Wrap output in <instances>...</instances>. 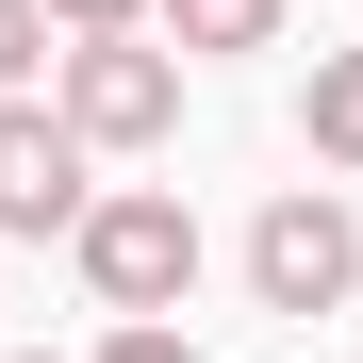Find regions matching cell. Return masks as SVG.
Listing matches in <instances>:
<instances>
[{"mask_svg": "<svg viewBox=\"0 0 363 363\" xmlns=\"http://www.w3.org/2000/svg\"><path fill=\"white\" fill-rule=\"evenodd\" d=\"M50 116L99 149V165H133L182 133V50L165 33H50Z\"/></svg>", "mask_w": 363, "mask_h": 363, "instance_id": "6da1fadb", "label": "cell"}, {"mask_svg": "<svg viewBox=\"0 0 363 363\" xmlns=\"http://www.w3.org/2000/svg\"><path fill=\"white\" fill-rule=\"evenodd\" d=\"M67 264H83L99 314H182V297H199V215H182L165 182H116V199L67 215Z\"/></svg>", "mask_w": 363, "mask_h": 363, "instance_id": "7a4b0ae2", "label": "cell"}, {"mask_svg": "<svg viewBox=\"0 0 363 363\" xmlns=\"http://www.w3.org/2000/svg\"><path fill=\"white\" fill-rule=\"evenodd\" d=\"M248 297L264 314H347L363 297V215L330 199V182H281V199L248 215Z\"/></svg>", "mask_w": 363, "mask_h": 363, "instance_id": "3957f363", "label": "cell"}, {"mask_svg": "<svg viewBox=\"0 0 363 363\" xmlns=\"http://www.w3.org/2000/svg\"><path fill=\"white\" fill-rule=\"evenodd\" d=\"M83 199H99V149L17 83V99H0V231H17V248H67V215H83Z\"/></svg>", "mask_w": 363, "mask_h": 363, "instance_id": "277c9868", "label": "cell"}, {"mask_svg": "<svg viewBox=\"0 0 363 363\" xmlns=\"http://www.w3.org/2000/svg\"><path fill=\"white\" fill-rule=\"evenodd\" d=\"M297 0H149V33L182 50V67H231V50H281Z\"/></svg>", "mask_w": 363, "mask_h": 363, "instance_id": "5b68a950", "label": "cell"}, {"mask_svg": "<svg viewBox=\"0 0 363 363\" xmlns=\"http://www.w3.org/2000/svg\"><path fill=\"white\" fill-rule=\"evenodd\" d=\"M297 149L363 182V50H314V83H297Z\"/></svg>", "mask_w": 363, "mask_h": 363, "instance_id": "8992f818", "label": "cell"}, {"mask_svg": "<svg viewBox=\"0 0 363 363\" xmlns=\"http://www.w3.org/2000/svg\"><path fill=\"white\" fill-rule=\"evenodd\" d=\"M99 363H199V347H182V314H116V330H99Z\"/></svg>", "mask_w": 363, "mask_h": 363, "instance_id": "52a82bcc", "label": "cell"}, {"mask_svg": "<svg viewBox=\"0 0 363 363\" xmlns=\"http://www.w3.org/2000/svg\"><path fill=\"white\" fill-rule=\"evenodd\" d=\"M33 67H50V17H33V0H0V99H17Z\"/></svg>", "mask_w": 363, "mask_h": 363, "instance_id": "ba28073f", "label": "cell"}, {"mask_svg": "<svg viewBox=\"0 0 363 363\" xmlns=\"http://www.w3.org/2000/svg\"><path fill=\"white\" fill-rule=\"evenodd\" d=\"M50 33H149V0H33Z\"/></svg>", "mask_w": 363, "mask_h": 363, "instance_id": "9c48e42d", "label": "cell"}, {"mask_svg": "<svg viewBox=\"0 0 363 363\" xmlns=\"http://www.w3.org/2000/svg\"><path fill=\"white\" fill-rule=\"evenodd\" d=\"M0 363H50V347H0Z\"/></svg>", "mask_w": 363, "mask_h": 363, "instance_id": "30bf717a", "label": "cell"}]
</instances>
